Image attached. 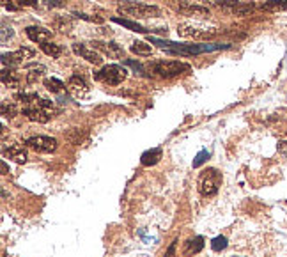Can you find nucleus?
<instances>
[{
	"label": "nucleus",
	"mask_w": 287,
	"mask_h": 257,
	"mask_svg": "<svg viewBox=\"0 0 287 257\" xmlns=\"http://www.w3.org/2000/svg\"><path fill=\"white\" fill-rule=\"evenodd\" d=\"M117 13L130 18H156L161 14L160 7L140 2H123L117 6Z\"/></svg>",
	"instance_id": "f257e3e1"
},
{
	"label": "nucleus",
	"mask_w": 287,
	"mask_h": 257,
	"mask_svg": "<svg viewBox=\"0 0 287 257\" xmlns=\"http://www.w3.org/2000/svg\"><path fill=\"white\" fill-rule=\"evenodd\" d=\"M149 70L161 78H174L188 71L190 66L185 62H179V60H158V62L151 64Z\"/></svg>",
	"instance_id": "f03ea898"
},
{
	"label": "nucleus",
	"mask_w": 287,
	"mask_h": 257,
	"mask_svg": "<svg viewBox=\"0 0 287 257\" xmlns=\"http://www.w3.org/2000/svg\"><path fill=\"white\" fill-rule=\"evenodd\" d=\"M94 78L106 85H119L128 78V70L124 66H119V64H109V66L96 71Z\"/></svg>",
	"instance_id": "7ed1b4c3"
},
{
	"label": "nucleus",
	"mask_w": 287,
	"mask_h": 257,
	"mask_svg": "<svg viewBox=\"0 0 287 257\" xmlns=\"http://www.w3.org/2000/svg\"><path fill=\"white\" fill-rule=\"evenodd\" d=\"M222 184V174L217 169H206L199 176V191L204 197H213L217 195L218 188Z\"/></svg>",
	"instance_id": "20e7f679"
},
{
	"label": "nucleus",
	"mask_w": 287,
	"mask_h": 257,
	"mask_svg": "<svg viewBox=\"0 0 287 257\" xmlns=\"http://www.w3.org/2000/svg\"><path fill=\"white\" fill-rule=\"evenodd\" d=\"M25 147L35 151V153H53L57 149V140L52 139V137L34 135L25 140Z\"/></svg>",
	"instance_id": "39448f33"
},
{
	"label": "nucleus",
	"mask_w": 287,
	"mask_h": 257,
	"mask_svg": "<svg viewBox=\"0 0 287 257\" xmlns=\"http://www.w3.org/2000/svg\"><path fill=\"white\" fill-rule=\"evenodd\" d=\"M177 34L186 39H211L217 34V30H214V28L195 27V25L183 23V25H177Z\"/></svg>",
	"instance_id": "423d86ee"
},
{
	"label": "nucleus",
	"mask_w": 287,
	"mask_h": 257,
	"mask_svg": "<svg viewBox=\"0 0 287 257\" xmlns=\"http://www.w3.org/2000/svg\"><path fill=\"white\" fill-rule=\"evenodd\" d=\"M23 115L32 122H48L50 119L53 117L48 110H45L43 107H39L38 103H32V105H25L23 110Z\"/></svg>",
	"instance_id": "0eeeda50"
},
{
	"label": "nucleus",
	"mask_w": 287,
	"mask_h": 257,
	"mask_svg": "<svg viewBox=\"0 0 287 257\" xmlns=\"http://www.w3.org/2000/svg\"><path fill=\"white\" fill-rule=\"evenodd\" d=\"M67 90H69V94L73 98H77V100H84V98L89 96V85L87 82L84 80L82 77H78V75H73V77L67 80Z\"/></svg>",
	"instance_id": "6e6552de"
},
{
	"label": "nucleus",
	"mask_w": 287,
	"mask_h": 257,
	"mask_svg": "<svg viewBox=\"0 0 287 257\" xmlns=\"http://www.w3.org/2000/svg\"><path fill=\"white\" fill-rule=\"evenodd\" d=\"M92 48L99 50V52H103L105 55L112 57V59H124V48H121L117 43H105V41H92L91 43Z\"/></svg>",
	"instance_id": "1a4fd4ad"
},
{
	"label": "nucleus",
	"mask_w": 287,
	"mask_h": 257,
	"mask_svg": "<svg viewBox=\"0 0 287 257\" xmlns=\"http://www.w3.org/2000/svg\"><path fill=\"white\" fill-rule=\"evenodd\" d=\"M73 52L77 53V55H80L82 59H85L87 62H91V64H101V55H99L98 52H96L94 48H91V46H87V45H84V43H75L73 45Z\"/></svg>",
	"instance_id": "9d476101"
},
{
	"label": "nucleus",
	"mask_w": 287,
	"mask_h": 257,
	"mask_svg": "<svg viewBox=\"0 0 287 257\" xmlns=\"http://www.w3.org/2000/svg\"><path fill=\"white\" fill-rule=\"evenodd\" d=\"M25 34H27V38L30 39V41L39 43V45L52 41V30H48V28H45V27H38V25L27 27L25 28Z\"/></svg>",
	"instance_id": "9b49d317"
},
{
	"label": "nucleus",
	"mask_w": 287,
	"mask_h": 257,
	"mask_svg": "<svg viewBox=\"0 0 287 257\" xmlns=\"http://www.w3.org/2000/svg\"><path fill=\"white\" fill-rule=\"evenodd\" d=\"M4 154H6L7 158H11L13 162H16V164H25V162H27V151L18 142L6 144V146H4Z\"/></svg>",
	"instance_id": "f8f14e48"
},
{
	"label": "nucleus",
	"mask_w": 287,
	"mask_h": 257,
	"mask_svg": "<svg viewBox=\"0 0 287 257\" xmlns=\"http://www.w3.org/2000/svg\"><path fill=\"white\" fill-rule=\"evenodd\" d=\"M25 80H27V84H35L38 80H41L43 77H45L46 73V68L43 66V64H27L25 66Z\"/></svg>",
	"instance_id": "ddd939ff"
},
{
	"label": "nucleus",
	"mask_w": 287,
	"mask_h": 257,
	"mask_svg": "<svg viewBox=\"0 0 287 257\" xmlns=\"http://www.w3.org/2000/svg\"><path fill=\"white\" fill-rule=\"evenodd\" d=\"M179 11L183 14H186V16H195V18H207L211 14L207 7L193 6V4H183V6H179Z\"/></svg>",
	"instance_id": "4468645a"
},
{
	"label": "nucleus",
	"mask_w": 287,
	"mask_h": 257,
	"mask_svg": "<svg viewBox=\"0 0 287 257\" xmlns=\"http://www.w3.org/2000/svg\"><path fill=\"white\" fill-rule=\"evenodd\" d=\"M0 80L6 87H20V77L14 70H7V68H2V73H0Z\"/></svg>",
	"instance_id": "2eb2a0df"
},
{
	"label": "nucleus",
	"mask_w": 287,
	"mask_h": 257,
	"mask_svg": "<svg viewBox=\"0 0 287 257\" xmlns=\"http://www.w3.org/2000/svg\"><path fill=\"white\" fill-rule=\"evenodd\" d=\"M112 21H114V23H119V25H123V27L130 28V30H133V32H140V34H146V32H149L146 27H142L140 23H137V21H131V20H126V18L114 16V18H112Z\"/></svg>",
	"instance_id": "dca6fc26"
},
{
	"label": "nucleus",
	"mask_w": 287,
	"mask_h": 257,
	"mask_svg": "<svg viewBox=\"0 0 287 257\" xmlns=\"http://www.w3.org/2000/svg\"><path fill=\"white\" fill-rule=\"evenodd\" d=\"M263 11L268 13H278V11H285L287 9V0H266V2L261 6Z\"/></svg>",
	"instance_id": "f3484780"
},
{
	"label": "nucleus",
	"mask_w": 287,
	"mask_h": 257,
	"mask_svg": "<svg viewBox=\"0 0 287 257\" xmlns=\"http://www.w3.org/2000/svg\"><path fill=\"white\" fill-rule=\"evenodd\" d=\"M41 50H43V52H45L48 57H52V59H59V57L62 55V52H64L62 46L57 45V43H52V41L43 43V45H41Z\"/></svg>",
	"instance_id": "a211bd4d"
},
{
	"label": "nucleus",
	"mask_w": 287,
	"mask_h": 257,
	"mask_svg": "<svg viewBox=\"0 0 287 257\" xmlns=\"http://www.w3.org/2000/svg\"><path fill=\"white\" fill-rule=\"evenodd\" d=\"M204 248V240L200 236L193 238V240L186 241V248H185V255H192V254H199Z\"/></svg>",
	"instance_id": "6ab92c4d"
},
{
	"label": "nucleus",
	"mask_w": 287,
	"mask_h": 257,
	"mask_svg": "<svg viewBox=\"0 0 287 257\" xmlns=\"http://www.w3.org/2000/svg\"><path fill=\"white\" fill-rule=\"evenodd\" d=\"M161 158V149H151V151H146V153L142 154V165H146V167H149V165H156L158 162H160Z\"/></svg>",
	"instance_id": "aec40b11"
},
{
	"label": "nucleus",
	"mask_w": 287,
	"mask_h": 257,
	"mask_svg": "<svg viewBox=\"0 0 287 257\" xmlns=\"http://www.w3.org/2000/svg\"><path fill=\"white\" fill-rule=\"evenodd\" d=\"M130 50L135 53V55H140V57H149L151 52H153L151 45H147V43H144V41H133L130 46Z\"/></svg>",
	"instance_id": "412c9836"
},
{
	"label": "nucleus",
	"mask_w": 287,
	"mask_h": 257,
	"mask_svg": "<svg viewBox=\"0 0 287 257\" xmlns=\"http://www.w3.org/2000/svg\"><path fill=\"white\" fill-rule=\"evenodd\" d=\"M254 9H256V6H254L252 2H239L238 6L232 7L231 13L236 14V16H246V14H250Z\"/></svg>",
	"instance_id": "4be33fe9"
},
{
	"label": "nucleus",
	"mask_w": 287,
	"mask_h": 257,
	"mask_svg": "<svg viewBox=\"0 0 287 257\" xmlns=\"http://www.w3.org/2000/svg\"><path fill=\"white\" fill-rule=\"evenodd\" d=\"M53 25H55V28L60 32H69L71 28H73V21H71L69 16H57Z\"/></svg>",
	"instance_id": "5701e85b"
},
{
	"label": "nucleus",
	"mask_w": 287,
	"mask_h": 257,
	"mask_svg": "<svg viewBox=\"0 0 287 257\" xmlns=\"http://www.w3.org/2000/svg\"><path fill=\"white\" fill-rule=\"evenodd\" d=\"M45 87L46 89L50 90V92H53V94H60L64 90V85L62 82L59 80V78H46L45 80Z\"/></svg>",
	"instance_id": "b1692460"
},
{
	"label": "nucleus",
	"mask_w": 287,
	"mask_h": 257,
	"mask_svg": "<svg viewBox=\"0 0 287 257\" xmlns=\"http://www.w3.org/2000/svg\"><path fill=\"white\" fill-rule=\"evenodd\" d=\"M0 112H2V115L6 119H13L14 115L18 114L16 105L11 103V101H2V103H0Z\"/></svg>",
	"instance_id": "393cba45"
},
{
	"label": "nucleus",
	"mask_w": 287,
	"mask_h": 257,
	"mask_svg": "<svg viewBox=\"0 0 287 257\" xmlns=\"http://www.w3.org/2000/svg\"><path fill=\"white\" fill-rule=\"evenodd\" d=\"M211 248H213V250H217V252L227 248V238H225V236H217L213 241H211Z\"/></svg>",
	"instance_id": "a878e982"
},
{
	"label": "nucleus",
	"mask_w": 287,
	"mask_h": 257,
	"mask_svg": "<svg viewBox=\"0 0 287 257\" xmlns=\"http://www.w3.org/2000/svg\"><path fill=\"white\" fill-rule=\"evenodd\" d=\"M13 53L16 55L18 60H21V62H23L25 59H32V57H34V50H30V48H20Z\"/></svg>",
	"instance_id": "bb28decb"
},
{
	"label": "nucleus",
	"mask_w": 287,
	"mask_h": 257,
	"mask_svg": "<svg viewBox=\"0 0 287 257\" xmlns=\"http://www.w3.org/2000/svg\"><path fill=\"white\" fill-rule=\"evenodd\" d=\"M73 16L78 18V20L94 21V23H103V18H99V16H91V14H84V13H73Z\"/></svg>",
	"instance_id": "cd10ccee"
},
{
	"label": "nucleus",
	"mask_w": 287,
	"mask_h": 257,
	"mask_svg": "<svg viewBox=\"0 0 287 257\" xmlns=\"http://www.w3.org/2000/svg\"><path fill=\"white\" fill-rule=\"evenodd\" d=\"M207 158H209V153H207L206 149H202V151H200V153L195 156V160H193V167H195V169H197V167H200V165H202L204 162L207 160Z\"/></svg>",
	"instance_id": "c85d7f7f"
},
{
	"label": "nucleus",
	"mask_w": 287,
	"mask_h": 257,
	"mask_svg": "<svg viewBox=\"0 0 287 257\" xmlns=\"http://www.w3.org/2000/svg\"><path fill=\"white\" fill-rule=\"evenodd\" d=\"M18 0H2V6L6 7V9H9V11H18L20 9V4H16Z\"/></svg>",
	"instance_id": "c756f323"
},
{
	"label": "nucleus",
	"mask_w": 287,
	"mask_h": 257,
	"mask_svg": "<svg viewBox=\"0 0 287 257\" xmlns=\"http://www.w3.org/2000/svg\"><path fill=\"white\" fill-rule=\"evenodd\" d=\"M13 34H14L13 28H11V27H6V25H4V27H2V43H7V39L13 38Z\"/></svg>",
	"instance_id": "7c9ffc66"
},
{
	"label": "nucleus",
	"mask_w": 287,
	"mask_h": 257,
	"mask_svg": "<svg viewBox=\"0 0 287 257\" xmlns=\"http://www.w3.org/2000/svg\"><path fill=\"white\" fill-rule=\"evenodd\" d=\"M124 62H126V66H131V68H133V70L137 71L138 75H144V68H142L138 62H135V60H124Z\"/></svg>",
	"instance_id": "2f4dec72"
},
{
	"label": "nucleus",
	"mask_w": 287,
	"mask_h": 257,
	"mask_svg": "<svg viewBox=\"0 0 287 257\" xmlns=\"http://www.w3.org/2000/svg\"><path fill=\"white\" fill-rule=\"evenodd\" d=\"M45 2L46 7H50V9H57V7H62V2L60 0H43Z\"/></svg>",
	"instance_id": "473e14b6"
},
{
	"label": "nucleus",
	"mask_w": 287,
	"mask_h": 257,
	"mask_svg": "<svg viewBox=\"0 0 287 257\" xmlns=\"http://www.w3.org/2000/svg\"><path fill=\"white\" fill-rule=\"evenodd\" d=\"M21 7H38V0H18Z\"/></svg>",
	"instance_id": "72a5a7b5"
},
{
	"label": "nucleus",
	"mask_w": 287,
	"mask_h": 257,
	"mask_svg": "<svg viewBox=\"0 0 287 257\" xmlns=\"http://www.w3.org/2000/svg\"><path fill=\"white\" fill-rule=\"evenodd\" d=\"M2 174H7V165L2 162Z\"/></svg>",
	"instance_id": "f704fd0d"
}]
</instances>
